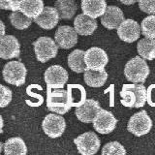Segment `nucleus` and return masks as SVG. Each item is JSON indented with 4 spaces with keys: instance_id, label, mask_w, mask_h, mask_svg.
Wrapping results in <instances>:
<instances>
[{
    "instance_id": "nucleus-1",
    "label": "nucleus",
    "mask_w": 155,
    "mask_h": 155,
    "mask_svg": "<svg viewBox=\"0 0 155 155\" xmlns=\"http://www.w3.org/2000/svg\"><path fill=\"white\" fill-rule=\"evenodd\" d=\"M47 97V108L48 110L58 114H65L70 110L71 108V97L68 91L62 88L48 89Z\"/></svg>"
},
{
    "instance_id": "nucleus-2",
    "label": "nucleus",
    "mask_w": 155,
    "mask_h": 155,
    "mask_svg": "<svg viewBox=\"0 0 155 155\" xmlns=\"http://www.w3.org/2000/svg\"><path fill=\"white\" fill-rule=\"evenodd\" d=\"M124 75L129 81L134 84H143L149 75V67L142 56H135L124 67Z\"/></svg>"
},
{
    "instance_id": "nucleus-3",
    "label": "nucleus",
    "mask_w": 155,
    "mask_h": 155,
    "mask_svg": "<svg viewBox=\"0 0 155 155\" xmlns=\"http://www.w3.org/2000/svg\"><path fill=\"white\" fill-rule=\"evenodd\" d=\"M34 51H35L36 58L39 62L46 63L48 60L54 58L58 51V45L55 40L51 37H40L33 43Z\"/></svg>"
},
{
    "instance_id": "nucleus-4",
    "label": "nucleus",
    "mask_w": 155,
    "mask_h": 155,
    "mask_svg": "<svg viewBox=\"0 0 155 155\" xmlns=\"http://www.w3.org/2000/svg\"><path fill=\"white\" fill-rule=\"evenodd\" d=\"M26 74V67L22 62L19 61H10L6 63L3 68L4 81L9 84L15 86H21L24 84Z\"/></svg>"
},
{
    "instance_id": "nucleus-5",
    "label": "nucleus",
    "mask_w": 155,
    "mask_h": 155,
    "mask_svg": "<svg viewBox=\"0 0 155 155\" xmlns=\"http://www.w3.org/2000/svg\"><path fill=\"white\" fill-rule=\"evenodd\" d=\"M151 128L152 120L144 110L134 114L130 117L127 124V129L129 132L137 137L147 135L150 132Z\"/></svg>"
},
{
    "instance_id": "nucleus-6",
    "label": "nucleus",
    "mask_w": 155,
    "mask_h": 155,
    "mask_svg": "<svg viewBox=\"0 0 155 155\" xmlns=\"http://www.w3.org/2000/svg\"><path fill=\"white\" fill-rule=\"evenodd\" d=\"M43 131L47 136L51 139L59 138L64 133L66 128V121L62 114H50L43 120L42 123Z\"/></svg>"
},
{
    "instance_id": "nucleus-7",
    "label": "nucleus",
    "mask_w": 155,
    "mask_h": 155,
    "mask_svg": "<svg viewBox=\"0 0 155 155\" xmlns=\"http://www.w3.org/2000/svg\"><path fill=\"white\" fill-rule=\"evenodd\" d=\"M78 151L82 155H93L100 149V140L94 132H85L74 140Z\"/></svg>"
},
{
    "instance_id": "nucleus-8",
    "label": "nucleus",
    "mask_w": 155,
    "mask_h": 155,
    "mask_svg": "<svg viewBox=\"0 0 155 155\" xmlns=\"http://www.w3.org/2000/svg\"><path fill=\"white\" fill-rule=\"evenodd\" d=\"M68 72L59 65L48 67L44 74V80L47 85L51 88H63L68 81Z\"/></svg>"
},
{
    "instance_id": "nucleus-9",
    "label": "nucleus",
    "mask_w": 155,
    "mask_h": 155,
    "mask_svg": "<svg viewBox=\"0 0 155 155\" xmlns=\"http://www.w3.org/2000/svg\"><path fill=\"white\" fill-rule=\"evenodd\" d=\"M92 123H93V127L96 132L106 135L111 133L115 129L117 119L114 117V115L110 111L101 108Z\"/></svg>"
},
{
    "instance_id": "nucleus-10",
    "label": "nucleus",
    "mask_w": 155,
    "mask_h": 155,
    "mask_svg": "<svg viewBox=\"0 0 155 155\" xmlns=\"http://www.w3.org/2000/svg\"><path fill=\"white\" fill-rule=\"evenodd\" d=\"M54 40L60 48L69 50L77 45L79 41L78 32L75 27L69 25H61L57 28L54 35Z\"/></svg>"
},
{
    "instance_id": "nucleus-11",
    "label": "nucleus",
    "mask_w": 155,
    "mask_h": 155,
    "mask_svg": "<svg viewBox=\"0 0 155 155\" xmlns=\"http://www.w3.org/2000/svg\"><path fill=\"white\" fill-rule=\"evenodd\" d=\"M85 63L87 69L104 70L109 63V56L107 52L98 47H92L85 51Z\"/></svg>"
},
{
    "instance_id": "nucleus-12",
    "label": "nucleus",
    "mask_w": 155,
    "mask_h": 155,
    "mask_svg": "<svg viewBox=\"0 0 155 155\" xmlns=\"http://www.w3.org/2000/svg\"><path fill=\"white\" fill-rule=\"evenodd\" d=\"M142 34V28L140 24L134 19H124L123 22L117 28V35L126 43H133L137 41Z\"/></svg>"
},
{
    "instance_id": "nucleus-13",
    "label": "nucleus",
    "mask_w": 155,
    "mask_h": 155,
    "mask_svg": "<svg viewBox=\"0 0 155 155\" xmlns=\"http://www.w3.org/2000/svg\"><path fill=\"white\" fill-rule=\"evenodd\" d=\"M101 107L98 101L94 99H85V101L81 106L76 109V116L80 121L84 123L93 122L96 114H98Z\"/></svg>"
},
{
    "instance_id": "nucleus-14",
    "label": "nucleus",
    "mask_w": 155,
    "mask_h": 155,
    "mask_svg": "<svg viewBox=\"0 0 155 155\" xmlns=\"http://www.w3.org/2000/svg\"><path fill=\"white\" fill-rule=\"evenodd\" d=\"M21 53V45L18 39L13 35H6L0 39V57L8 60L18 57Z\"/></svg>"
},
{
    "instance_id": "nucleus-15",
    "label": "nucleus",
    "mask_w": 155,
    "mask_h": 155,
    "mask_svg": "<svg viewBox=\"0 0 155 155\" xmlns=\"http://www.w3.org/2000/svg\"><path fill=\"white\" fill-rule=\"evenodd\" d=\"M124 21V14L122 10L116 6L107 7L106 12L101 17V23L109 30L117 29Z\"/></svg>"
},
{
    "instance_id": "nucleus-16",
    "label": "nucleus",
    "mask_w": 155,
    "mask_h": 155,
    "mask_svg": "<svg viewBox=\"0 0 155 155\" xmlns=\"http://www.w3.org/2000/svg\"><path fill=\"white\" fill-rule=\"evenodd\" d=\"M59 19L60 17L56 8L47 6L44 8L43 12L36 18H34V21L41 28L46 29V30H51L57 25Z\"/></svg>"
},
{
    "instance_id": "nucleus-17",
    "label": "nucleus",
    "mask_w": 155,
    "mask_h": 155,
    "mask_svg": "<svg viewBox=\"0 0 155 155\" xmlns=\"http://www.w3.org/2000/svg\"><path fill=\"white\" fill-rule=\"evenodd\" d=\"M74 27L79 35L81 36H89L93 34L94 31L98 27L96 18H91L85 14H80L75 18Z\"/></svg>"
},
{
    "instance_id": "nucleus-18",
    "label": "nucleus",
    "mask_w": 155,
    "mask_h": 155,
    "mask_svg": "<svg viewBox=\"0 0 155 155\" xmlns=\"http://www.w3.org/2000/svg\"><path fill=\"white\" fill-rule=\"evenodd\" d=\"M81 10L91 18L102 17L107 10L106 0H81Z\"/></svg>"
},
{
    "instance_id": "nucleus-19",
    "label": "nucleus",
    "mask_w": 155,
    "mask_h": 155,
    "mask_svg": "<svg viewBox=\"0 0 155 155\" xmlns=\"http://www.w3.org/2000/svg\"><path fill=\"white\" fill-rule=\"evenodd\" d=\"M84 80L85 84L90 87L103 86L108 80V73L104 70L86 69L84 72Z\"/></svg>"
},
{
    "instance_id": "nucleus-20",
    "label": "nucleus",
    "mask_w": 155,
    "mask_h": 155,
    "mask_svg": "<svg viewBox=\"0 0 155 155\" xmlns=\"http://www.w3.org/2000/svg\"><path fill=\"white\" fill-rule=\"evenodd\" d=\"M85 51L82 50H75L68 55L67 61L68 66L70 69L75 73H84L86 69L85 63Z\"/></svg>"
},
{
    "instance_id": "nucleus-21",
    "label": "nucleus",
    "mask_w": 155,
    "mask_h": 155,
    "mask_svg": "<svg viewBox=\"0 0 155 155\" xmlns=\"http://www.w3.org/2000/svg\"><path fill=\"white\" fill-rule=\"evenodd\" d=\"M3 152L5 155H25L27 153V147L21 138L15 137L5 142L3 144Z\"/></svg>"
},
{
    "instance_id": "nucleus-22",
    "label": "nucleus",
    "mask_w": 155,
    "mask_h": 155,
    "mask_svg": "<svg viewBox=\"0 0 155 155\" xmlns=\"http://www.w3.org/2000/svg\"><path fill=\"white\" fill-rule=\"evenodd\" d=\"M54 7L59 14L60 19L65 21L73 18L78 10V5L75 0H56Z\"/></svg>"
},
{
    "instance_id": "nucleus-23",
    "label": "nucleus",
    "mask_w": 155,
    "mask_h": 155,
    "mask_svg": "<svg viewBox=\"0 0 155 155\" xmlns=\"http://www.w3.org/2000/svg\"><path fill=\"white\" fill-rule=\"evenodd\" d=\"M43 0H22L19 11L31 18H36L44 10Z\"/></svg>"
},
{
    "instance_id": "nucleus-24",
    "label": "nucleus",
    "mask_w": 155,
    "mask_h": 155,
    "mask_svg": "<svg viewBox=\"0 0 155 155\" xmlns=\"http://www.w3.org/2000/svg\"><path fill=\"white\" fill-rule=\"evenodd\" d=\"M137 51L145 60L155 59V39H140L137 44Z\"/></svg>"
},
{
    "instance_id": "nucleus-25",
    "label": "nucleus",
    "mask_w": 155,
    "mask_h": 155,
    "mask_svg": "<svg viewBox=\"0 0 155 155\" xmlns=\"http://www.w3.org/2000/svg\"><path fill=\"white\" fill-rule=\"evenodd\" d=\"M10 21L11 24L18 30H24V29L28 28L31 25L32 23V19L31 18L27 17L26 15H24L21 11H13L12 14L10 15Z\"/></svg>"
},
{
    "instance_id": "nucleus-26",
    "label": "nucleus",
    "mask_w": 155,
    "mask_h": 155,
    "mask_svg": "<svg viewBox=\"0 0 155 155\" xmlns=\"http://www.w3.org/2000/svg\"><path fill=\"white\" fill-rule=\"evenodd\" d=\"M142 34L145 38L155 39V15L147 16L140 23Z\"/></svg>"
},
{
    "instance_id": "nucleus-27",
    "label": "nucleus",
    "mask_w": 155,
    "mask_h": 155,
    "mask_svg": "<svg viewBox=\"0 0 155 155\" xmlns=\"http://www.w3.org/2000/svg\"><path fill=\"white\" fill-rule=\"evenodd\" d=\"M120 96L122 97L121 99V104L127 108H135L136 102H137V95L135 92L130 88L127 84H124L122 86V90L120 91Z\"/></svg>"
},
{
    "instance_id": "nucleus-28",
    "label": "nucleus",
    "mask_w": 155,
    "mask_h": 155,
    "mask_svg": "<svg viewBox=\"0 0 155 155\" xmlns=\"http://www.w3.org/2000/svg\"><path fill=\"white\" fill-rule=\"evenodd\" d=\"M103 155H125L126 150L124 147L118 142H110L106 143L102 148Z\"/></svg>"
},
{
    "instance_id": "nucleus-29",
    "label": "nucleus",
    "mask_w": 155,
    "mask_h": 155,
    "mask_svg": "<svg viewBox=\"0 0 155 155\" xmlns=\"http://www.w3.org/2000/svg\"><path fill=\"white\" fill-rule=\"evenodd\" d=\"M139 8L148 15H155V0H139Z\"/></svg>"
},
{
    "instance_id": "nucleus-30",
    "label": "nucleus",
    "mask_w": 155,
    "mask_h": 155,
    "mask_svg": "<svg viewBox=\"0 0 155 155\" xmlns=\"http://www.w3.org/2000/svg\"><path fill=\"white\" fill-rule=\"evenodd\" d=\"M0 89H1V101H0V107L5 108L7 107L10 102L12 101V91L10 88H8L5 85H0Z\"/></svg>"
},
{
    "instance_id": "nucleus-31",
    "label": "nucleus",
    "mask_w": 155,
    "mask_h": 155,
    "mask_svg": "<svg viewBox=\"0 0 155 155\" xmlns=\"http://www.w3.org/2000/svg\"><path fill=\"white\" fill-rule=\"evenodd\" d=\"M22 0H0V8L3 10L18 11L21 7Z\"/></svg>"
},
{
    "instance_id": "nucleus-32",
    "label": "nucleus",
    "mask_w": 155,
    "mask_h": 155,
    "mask_svg": "<svg viewBox=\"0 0 155 155\" xmlns=\"http://www.w3.org/2000/svg\"><path fill=\"white\" fill-rule=\"evenodd\" d=\"M119 1L124 5H133L136 2H139V0H119Z\"/></svg>"
},
{
    "instance_id": "nucleus-33",
    "label": "nucleus",
    "mask_w": 155,
    "mask_h": 155,
    "mask_svg": "<svg viewBox=\"0 0 155 155\" xmlns=\"http://www.w3.org/2000/svg\"><path fill=\"white\" fill-rule=\"evenodd\" d=\"M1 23V26H2V31H1V37H3V36H5L4 35V32H5V27H4V23H3V21H1L0 22Z\"/></svg>"
}]
</instances>
